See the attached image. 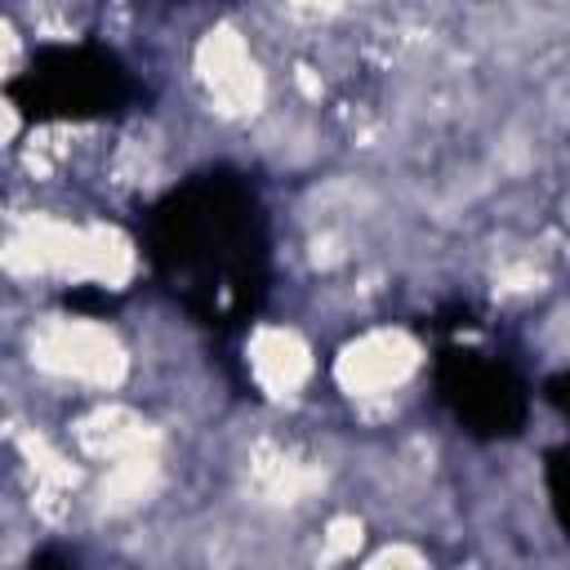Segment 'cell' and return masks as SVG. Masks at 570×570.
Returning <instances> with one entry per match:
<instances>
[{
    "instance_id": "1",
    "label": "cell",
    "mask_w": 570,
    "mask_h": 570,
    "mask_svg": "<svg viewBox=\"0 0 570 570\" xmlns=\"http://www.w3.org/2000/svg\"><path fill=\"white\" fill-rule=\"evenodd\" d=\"M142 258L151 281L205 330L232 338L267 303L272 227L249 174L200 169L142 214Z\"/></svg>"
},
{
    "instance_id": "2",
    "label": "cell",
    "mask_w": 570,
    "mask_h": 570,
    "mask_svg": "<svg viewBox=\"0 0 570 570\" xmlns=\"http://www.w3.org/2000/svg\"><path fill=\"white\" fill-rule=\"evenodd\" d=\"M4 98L36 125H89L129 111L138 85L102 45H40L4 85Z\"/></svg>"
},
{
    "instance_id": "3",
    "label": "cell",
    "mask_w": 570,
    "mask_h": 570,
    "mask_svg": "<svg viewBox=\"0 0 570 570\" xmlns=\"http://www.w3.org/2000/svg\"><path fill=\"white\" fill-rule=\"evenodd\" d=\"M432 387L450 419L476 441H508L525 428L530 387L512 361L472 343H441L432 356Z\"/></svg>"
},
{
    "instance_id": "4",
    "label": "cell",
    "mask_w": 570,
    "mask_h": 570,
    "mask_svg": "<svg viewBox=\"0 0 570 570\" xmlns=\"http://www.w3.org/2000/svg\"><path fill=\"white\" fill-rule=\"evenodd\" d=\"M543 490H548V503H552L561 534L570 539V441H561L543 454Z\"/></svg>"
},
{
    "instance_id": "5",
    "label": "cell",
    "mask_w": 570,
    "mask_h": 570,
    "mask_svg": "<svg viewBox=\"0 0 570 570\" xmlns=\"http://www.w3.org/2000/svg\"><path fill=\"white\" fill-rule=\"evenodd\" d=\"M543 401H548L552 410L570 414V370H557V374L543 379Z\"/></svg>"
},
{
    "instance_id": "6",
    "label": "cell",
    "mask_w": 570,
    "mask_h": 570,
    "mask_svg": "<svg viewBox=\"0 0 570 570\" xmlns=\"http://www.w3.org/2000/svg\"><path fill=\"white\" fill-rule=\"evenodd\" d=\"M67 303H71V307H89V312H107V307H111L107 294H67Z\"/></svg>"
}]
</instances>
